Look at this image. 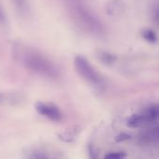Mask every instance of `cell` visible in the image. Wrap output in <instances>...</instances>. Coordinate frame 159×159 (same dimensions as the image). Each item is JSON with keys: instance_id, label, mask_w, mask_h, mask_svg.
Segmentation results:
<instances>
[{"instance_id": "1", "label": "cell", "mask_w": 159, "mask_h": 159, "mask_svg": "<svg viewBox=\"0 0 159 159\" xmlns=\"http://www.w3.org/2000/svg\"><path fill=\"white\" fill-rule=\"evenodd\" d=\"M72 22L83 33L90 36L104 34V25L86 0H62Z\"/></svg>"}, {"instance_id": "2", "label": "cell", "mask_w": 159, "mask_h": 159, "mask_svg": "<svg viewBox=\"0 0 159 159\" xmlns=\"http://www.w3.org/2000/svg\"><path fill=\"white\" fill-rule=\"evenodd\" d=\"M17 61L27 70L49 79H57L60 70L57 65L44 53L27 45L17 44L13 48Z\"/></svg>"}, {"instance_id": "3", "label": "cell", "mask_w": 159, "mask_h": 159, "mask_svg": "<svg viewBox=\"0 0 159 159\" xmlns=\"http://www.w3.org/2000/svg\"><path fill=\"white\" fill-rule=\"evenodd\" d=\"M74 65L77 74L89 85L97 89H102L104 86V79L102 75L86 57L81 55L76 56L74 60Z\"/></svg>"}, {"instance_id": "4", "label": "cell", "mask_w": 159, "mask_h": 159, "mask_svg": "<svg viewBox=\"0 0 159 159\" xmlns=\"http://www.w3.org/2000/svg\"><path fill=\"white\" fill-rule=\"evenodd\" d=\"M159 108L157 104H150L138 113L133 114L127 119V126L129 128H143L153 126L157 122Z\"/></svg>"}, {"instance_id": "5", "label": "cell", "mask_w": 159, "mask_h": 159, "mask_svg": "<svg viewBox=\"0 0 159 159\" xmlns=\"http://www.w3.org/2000/svg\"><path fill=\"white\" fill-rule=\"evenodd\" d=\"M34 109L38 115L46 117L53 122H60L62 120V113L60 108L53 102L38 101L34 103Z\"/></svg>"}, {"instance_id": "6", "label": "cell", "mask_w": 159, "mask_h": 159, "mask_svg": "<svg viewBox=\"0 0 159 159\" xmlns=\"http://www.w3.org/2000/svg\"><path fill=\"white\" fill-rule=\"evenodd\" d=\"M32 159H64L61 153L49 148H37L31 155Z\"/></svg>"}, {"instance_id": "7", "label": "cell", "mask_w": 159, "mask_h": 159, "mask_svg": "<svg viewBox=\"0 0 159 159\" xmlns=\"http://www.w3.org/2000/svg\"><path fill=\"white\" fill-rule=\"evenodd\" d=\"M81 130H82L81 127L78 125H75V126L71 127L69 129H66L65 130L59 133L58 137L61 142L71 143H74L78 138Z\"/></svg>"}, {"instance_id": "8", "label": "cell", "mask_w": 159, "mask_h": 159, "mask_svg": "<svg viewBox=\"0 0 159 159\" xmlns=\"http://www.w3.org/2000/svg\"><path fill=\"white\" fill-rule=\"evenodd\" d=\"M141 142L143 143H157L158 139V128L157 126L151 127L150 129H147L145 131H143L141 135Z\"/></svg>"}, {"instance_id": "9", "label": "cell", "mask_w": 159, "mask_h": 159, "mask_svg": "<svg viewBox=\"0 0 159 159\" xmlns=\"http://www.w3.org/2000/svg\"><path fill=\"white\" fill-rule=\"evenodd\" d=\"M12 4L20 16H27L30 11V5L28 0H11Z\"/></svg>"}, {"instance_id": "10", "label": "cell", "mask_w": 159, "mask_h": 159, "mask_svg": "<svg viewBox=\"0 0 159 159\" xmlns=\"http://www.w3.org/2000/svg\"><path fill=\"white\" fill-rule=\"evenodd\" d=\"M127 155L124 152H113L105 155L104 159H126Z\"/></svg>"}, {"instance_id": "11", "label": "cell", "mask_w": 159, "mask_h": 159, "mask_svg": "<svg viewBox=\"0 0 159 159\" xmlns=\"http://www.w3.org/2000/svg\"><path fill=\"white\" fill-rule=\"evenodd\" d=\"M6 24H7V15L0 0V26H5Z\"/></svg>"}, {"instance_id": "12", "label": "cell", "mask_w": 159, "mask_h": 159, "mask_svg": "<svg viewBox=\"0 0 159 159\" xmlns=\"http://www.w3.org/2000/svg\"><path fill=\"white\" fill-rule=\"evenodd\" d=\"M89 159H99L98 152L92 144L89 145Z\"/></svg>"}, {"instance_id": "13", "label": "cell", "mask_w": 159, "mask_h": 159, "mask_svg": "<svg viewBox=\"0 0 159 159\" xmlns=\"http://www.w3.org/2000/svg\"><path fill=\"white\" fill-rule=\"evenodd\" d=\"M130 138H131L130 135H129V134L123 132V133L118 134V135L116 137V143H122V142H125V141L129 140Z\"/></svg>"}, {"instance_id": "14", "label": "cell", "mask_w": 159, "mask_h": 159, "mask_svg": "<svg viewBox=\"0 0 159 159\" xmlns=\"http://www.w3.org/2000/svg\"><path fill=\"white\" fill-rule=\"evenodd\" d=\"M105 63H112L113 61H114V57L113 56H111V55H109V54H104L103 56H102V59Z\"/></svg>"}]
</instances>
